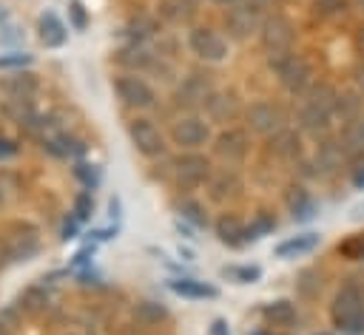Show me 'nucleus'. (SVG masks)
<instances>
[{
  "label": "nucleus",
  "instance_id": "obj_1",
  "mask_svg": "<svg viewBox=\"0 0 364 335\" xmlns=\"http://www.w3.org/2000/svg\"><path fill=\"white\" fill-rule=\"evenodd\" d=\"M330 321L341 332H364V287L347 281L330 304Z\"/></svg>",
  "mask_w": 364,
  "mask_h": 335
},
{
  "label": "nucleus",
  "instance_id": "obj_2",
  "mask_svg": "<svg viewBox=\"0 0 364 335\" xmlns=\"http://www.w3.org/2000/svg\"><path fill=\"white\" fill-rule=\"evenodd\" d=\"M267 65H270V71H276V77H279V82H282V88L287 91V94H304L316 79V74H313V65L304 60V57H299V54H293V51H279V54H270L267 57Z\"/></svg>",
  "mask_w": 364,
  "mask_h": 335
},
{
  "label": "nucleus",
  "instance_id": "obj_3",
  "mask_svg": "<svg viewBox=\"0 0 364 335\" xmlns=\"http://www.w3.org/2000/svg\"><path fill=\"white\" fill-rule=\"evenodd\" d=\"M3 241L9 247L11 261H31L40 253V230L31 221H9L3 230Z\"/></svg>",
  "mask_w": 364,
  "mask_h": 335
},
{
  "label": "nucleus",
  "instance_id": "obj_4",
  "mask_svg": "<svg viewBox=\"0 0 364 335\" xmlns=\"http://www.w3.org/2000/svg\"><path fill=\"white\" fill-rule=\"evenodd\" d=\"M114 91H117L122 105L136 108V111H145V108H151L156 102V91L151 88V82L142 79L139 74H131V71L114 77Z\"/></svg>",
  "mask_w": 364,
  "mask_h": 335
},
{
  "label": "nucleus",
  "instance_id": "obj_5",
  "mask_svg": "<svg viewBox=\"0 0 364 335\" xmlns=\"http://www.w3.org/2000/svg\"><path fill=\"white\" fill-rule=\"evenodd\" d=\"M171 142L179 145L182 150H196L210 142V122L196 114H182L171 125Z\"/></svg>",
  "mask_w": 364,
  "mask_h": 335
},
{
  "label": "nucleus",
  "instance_id": "obj_6",
  "mask_svg": "<svg viewBox=\"0 0 364 335\" xmlns=\"http://www.w3.org/2000/svg\"><path fill=\"white\" fill-rule=\"evenodd\" d=\"M128 139H131L134 150L145 159H156L165 153V133L148 116H134L128 122Z\"/></svg>",
  "mask_w": 364,
  "mask_h": 335
},
{
  "label": "nucleus",
  "instance_id": "obj_7",
  "mask_svg": "<svg viewBox=\"0 0 364 335\" xmlns=\"http://www.w3.org/2000/svg\"><path fill=\"white\" fill-rule=\"evenodd\" d=\"M259 40L264 45L267 54H279V51H293L296 43V26L284 17V14H270L262 20L259 26Z\"/></svg>",
  "mask_w": 364,
  "mask_h": 335
},
{
  "label": "nucleus",
  "instance_id": "obj_8",
  "mask_svg": "<svg viewBox=\"0 0 364 335\" xmlns=\"http://www.w3.org/2000/svg\"><path fill=\"white\" fill-rule=\"evenodd\" d=\"M213 168H210V159L199 150H185L173 159V176L179 182V187H199L210 179Z\"/></svg>",
  "mask_w": 364,
  "mask_h": 335
},
{
  "label": "nucleus",
  "instance_id": "obj_9",
  "mask_svg": "<svg viewBox=\"0 0 364 335\" xmlns=\"http://www.w3.org/2000/svg\"><path fill=\"white\" fill-rule=\"evenodd\" d=\"M188 48L205 62H222L228 57V40L210 26H193L188 31Z\"/></svg>",
  "mask_w": 364,
  "mask_h": 335
},
{
  "label": "nucleus",
  "instance_id": "obj_10",
  "mask_svg": "<svg viewBox=\"0 0 364 335\" xmlns=\"http://www.w3.org/2000/svg\"><path fill=\"white\" fill-rule=\"evenodd\" d=\"M213 153L225 165H236L250 153V131L247 128H225L213 136Z\"/></svg>",
  "mask_w": 364,
  "mask_h": 335
},
{
  "label": "nucleus",
  "instance_id": "obj_11",
  "mask_svg": "<svg viewBox=\"0 0 364 335\" xmlns=\"http://www.w3.org/2000/svg\"><path fill=\"white\" fill-rule=\"evenodd\" d=\"M262 20H259V9L250 6L247 0H239L233 6H228L225 11V28L233 40H247L253 31H259Z\"/></svg>",
  "mask_w": 364,
  "mask_h": 335
},
{
  "label": "nucleus",
  "instance_id": "obj_12",
  "mask_svg": "<svg viewBox=\"0 0 364 335\" xmlns=\"http://www.w3.org/2000/svg\"><path fill=\"white\" fill-rule=\"evenodd\" d=\"M245 122H247V131L250 133H276L282 128V111L267 102V99H256L247 105L245 111Z\"/></svg>",
  "mask_w": 364,
  "mask_h": 335
},
{
  "label": "nucleus",
  "instance_id": "obj_13",
  "mask_svg": "<svg viewBox=\"0 0 364 335\" xmlns=\"http://www.w3.org/2000/svg\"><path fill=\"white\" fill-rule=\"evenodd\" d=\"M210 94H213V82H210V74L193 71L191 77H185V79H182V85H179V91H176V105H185V108H191V105H199V102H205Z\"/></svg>",
  "mask_w": 364,
  "mask_h": 335
},
{
  "label": "nucleus",
  "instance_id": "obj_14",
  "mask_svg": "<svg viewBox=\"0 0 364 335\" xmlns=\"http://www.w3.org/2000/svg\"><path fill=\"white\" fill-rule=\"evenodd\" d=\"M202 105L210 122H233L239 116V99L236 94H228V91H213Z\"/></svg>",
  "mask_w": 364,
  "mask_h": 335
},
{
  "label": "nucleus",
  "instance_id": "obj_15",
  "mask_svg": "<svg viewBox=\"0 0 364 335\" xmlns=\"http://www.w3.org/2000/svg\"><path fill=\"white\" fill-rule=\"evenodd\" d=\"M213 230H216L219 241L228 244V247H242V244H247V224H245L236 213H222V216L213 221Z\"/></svg>",
  "mask_w": 364,
  "mask_h": 335
},
{
  "label": "nucleus",
  "instance_id": "obj_16",
  "mask_svg": "<svg viewBox=\"0 0 364 335\" xmlns=\"http://www.w3.org/2000/svg\"><path fill=\"white\" fill-rule=\"evenodd\" d=\"M270 153H276L282 162L301 159V133L296 128H279L270 139Z\"/></svg>",
  "mask_w": 364,
  "mask_h": 335
},
{
  "label": "nucleus",
  "instance_id": "obj_17",
  "mask_svg": "<svg viewBox=\"0 0 364 335\" xmlns=\"http://www.w3.org/2000/svg\"><path fill=\"white\" fill-rule=\"evenodd\" d=\"M0 91L9 97H20V99H31L40 91V79L31 71H14L9 77L0 79Z\"/></svg>",
  "mask_w": 364,
  "mask_h": 335
},
{
  "label": "nucleus",
  "instance_id": "obj_18",
  "mask_svg": "<svg viewBox=\"0 0 364 335\" xmlns=\"http://www.w3.org/2000/svg\"><path fill=\"white\" fill-rule=\"evenodd\" d=\"M330 111H324V108H318V105H310V102H301L299 105V114H296V119H299V128L304 131V133H313V136H321L327 128H330Z\"/></svg>",
  "mask_w": 364,
  "mask_h": 335
},
{
  "label": "nucleus",
  "instance_id": "obj_19",
  "mask_svg": "<svg viewBox=\"0 0 364 335\" xmlns=\"http://www.w3.org/2000/svg\"><path fill=\"white\" fill-rule=\"evenodd\" d=\"M208 190H210V199H213V202H225V199H230V196H236V193L242 190V179H239L236 170L222 168V170L210 173Z\"/></svg>",
  "mask_w": 364,
  "mask_h": 335
},
{
  "label": "nucleus",
  "instance_id": "obj_20",
  "mask_svg": "<svg viewBox=\"0 0 364 335\" xmlns=\"http://www.w3.org/2000/svg\"><path fill=\"white\" fill-rule=\"evenodd\" d=\"M284 202H287V207L293 210V219H296V221H307V219H313L316 210H318V204H316L313 196L304 190V185H290L287 193H284Z\"/></svg>",
  "mask_w": 364,
  "mask_h": 335
},
{
  "label": "nucleus",
  "instance_id": "obj_21",
  "mask_svg": "<svg viewBox=\"0 0 364 335\" xmlns=\"http://www.w3.org/2000/svg\"><path fill=\"white\" fill-rule=\"evenodd\" d=\"M37 31H40V43H43L46 48H60V45L68 40V28H65V23H63L54 11H46V14L40 17Z\"/></svg>",
  "mask_w": 364,
  "mask_h": 335
},
{
  "label": "nucleus",
  "instance_id": "obj_22",
  "mask_svg": "<svg viewBox=\"0 0 364 335\" xmlns=\"http://www.w3.org/2000/svg\"><path fill=\"white\" fill-rule=\"evenodd\" d=\"M318 241H321V236L313 233V230H307V233L290 236V238H284L282 244H276V256H279V258H296V256L313 253V250L318 247Z\"/></svg>",
  "mask_w": 364,
  "mask_h": 335
},
{
  "label": "nucleus",
  "instance_id": "obj_23",
  "mask_svg": "<svg viewBox=\"0 0 364 335\" xmlns=\"http://www.w3.org/2000/svg\"><path fill=\"white\" fill-rule=\"evenodd\" d=\"M168 287L182 295V298H191V301H205V298H216L219 290L213 284H205V281H196V278H171Z\"/></svg>",
  "mask_w": 364,
  "mask_h": 335
},
{
  "label": "nucleus",
  "instance_id": "obj_24",
  "mask_svg": "<svg viewBox=\"0 0 364 335\" xmlns=\"http://www.w3.org/2000/svg\"><path fill=\"white\" fill-rule=\"evenodd\" d=\"M262 318H264L267 324H273V326H290V324L299 318V309H296V304H293L290 298H276V301L264 304Z\"/></svg>",
  "mask_w": 364,
  "mask_h": 335
},
{
  "label": "nucleus",
  "instance_id": "obj_25",
  "mask_svg": "<svg viewBox=\"0 0 364 335\" xmlns=\"http://www.w3.org/2000/svg\"><path fill=\"white\" fill-rule=\"evenodd\" d=\"M117 62L131 68V74H136V68H151L154 65V54L142 43H128L125 48L117 51Z\"/></svg>",
  "mask_w": 364,
  "mask_h": 335
},
{
  "label": "nucleus",
  "instance_id": "obj_26",
  "mask_svg": "<svg viewBox=\"0 0 364 335\" xmlns=\"http://www.w3.org/2000/svg\"><path fill=\"white\" fill-rule=\"evenodd\" d=\"M134 321L142 326H159L162 321H168V307L162 301H154V298L136 301L134 304Z\"/></svg>",
  "mask_w": 364,
  "mask_h": 335
},
{
  "label": "nucleus",
  "instance_id": "obj_27",
  "mask_svg": "<svg viewBox=\"0 0 364 335\" xmlns=\"http://www.w3.org/2000/svg\"><path fill=\"white\" fill-rule=\"evenodd\" d=\"M364 111V99L358 91H344V94H336V102H333V116H338L341 122H353L358 119Z\"/></svg>",
  "mask_w": 364,
  "mask_h": 335
},
{
  "label": "nucleus",
  "instance_id": "obj_28",
  "mask_svg": "<svg viewBox=\"0 0 364 335\" xmlns=\"http://www.w3.org/2000/svg\"><path fill=\"white\" fill-rule=\"evenodd\" d=\"M347 159V148H344V142L338 139H324L321 145H318V150H316V165L321 168V170H336V168H341V162Z\"/></svg>",
  "mask_w": 364,
  "mask_h": 335
},
{
  "label": "nucleus",
  "instance_id": "obj_29",
  "mask_svg": "<svg viewBox=\"0 0 364 335\" xmlns=\"http://www.w3.org/2000/svg\"><path fill=\"white\" fill-rule=\"evenodd\" d=\"M344 148H347V159L350 162H361L364 159V114L353 122H347L344 128Z\"/></svg>",
  "mask_w": 364,
  "mask_h": 335
},
{
  "label": "nucleus",
  "instance_id": "obj_30",
  "mask_svg": "<svg viewBox=\"0 0 364 335\" xmlns=\"http://www.w3.org/2000/svg\"><path fill=\"white\" fill-rule=\"evenodd\" d=\"M159 31V23H156V17H151V14H136V17H131L128 23H125V28H122V34L128 37V43H145L148 37H154Z\"/></svg>",
  "mask_w": 364,
  "mask_h": 335
},
{
  "label": "nucleus",
  "instance_id": "obj_31",
  "mask_svg": "<svg viewBox=\"0 0 364 335\" xmlns=\"http://www.w3.org/2000/svg\"><path fill=\"white\" fill-rule=\"evenodd\" d=\"M46 307H48V292L40 284L23 290L20 298H17V309L26 312V315H40V312H46Z\"/></svg>",
  "mask_w": 364,
  "mask_h": 335
},
{
  "label": "nucleus",
  "instance_id": "obj_32",
  "mask_svg": "<svg viewBox=\"0 0 364 335\" xmlns=\"http://www.w3.org/2000/svg\"><path fill=\"white\" fill-rule=\"evenodd\" d=\"M3 114L11 119V122H17L20 128L34 116V108H31V99H20V97H11V99H6L3 102Z\"/></svg>",
  "mask_w": 364,
  "mask_h": 335
},
{
  "label": "nucleus",
  "instance_id": "obj_33",
  "mask_svg": "<svg viewBox=\"0 0 364 335\" xmlns=\"http://www.w3.org/2000/svg\"><path fill=\"white\" fill-rule=\"evenodd\" d=\"M179 213H182V219L185 221H191V224H196V227H205L208 224V210H205V204L199 202V199H182L179 202Z\"/></svg>",
  "mask_w": 364,
  "mask_h": 335
},
{
  "label": "nucleus",
  "instance_id": "obj_34",
  "mask_svg": "<svg viewBox=\"0 0 364 335\" xmlns=\"http://www.w3.org/2000/svg\"><path fill=\"white\" fill-rule=\"evenodd\" d=\"M273 227H276V219H273V213H267V210H259V213L253 216V221L247 224V241H253V238H262V236L273 233Z\"/></svg>",
  "mask_w": 364,
  "mask_h": 335
},
{
  "label": "nucleus",
  "instance_id": "obj_35",
  "mask_svg": "<svg viewBox=\"0 0 364 335\" xmlns=\"http://www.w3.org/2000/svg\"><path fill=\"white\" fill-rule=\"evenodd\" d=\"M34 62V54L28 51H9V54H0V71H23Z\"/></svg>",
  "mask_w": 364,
  "mask_h": 335
},
{
  "label": "nucleus",
  "instance_id": "obj_36",
  "mask_svg": "<svg viewBox=\"0 0 364 335\" xmlns=\"http://www.w3.org/2000/svg\"><path fill=\"white\" fill-rule=\"evenodd\" d=\"M222 275L239 281V284H253L262 278V270L259 267H250V264H242V267H222Z\"/></svg>",
  "mask_w": 364,
  "mask_h": 335
},
{
  "label": "nucleus",
  "instance_id": "obj_37",
  "mask_svg": "<svg viewBox=\"0 0 364 335\" xmlns=\"http://www.w3.org/2000/svg\"><path fill=\"white\" fill-rule=\"evenodd\" d=\"M91 213H94V196H91V190L77 193L74 196V216L80 221H85V219H91Z\"/></svg>",
  "mask_w": 364,
  "mask_h": 335
},
{
  "label": "nucleus",
  "instance_id": "obj_38",
  "mask_svg": "<svg viewBox=\"0 0 364 335\" xmlns=\"http://www.w3.org/2000/svg\"><path fill=\"white\" fill-rule=\"evenodd\" d=\"M74 176L91 190V187L100 182V168H97V165H88V162H80V165L74 168Z\"/></svg>",
  "mask_w": 364,
  "mask_h": 335
},
{
  "label": "nucleus",
  "instance_id": "obj_39",
  "mask_svg": "<svg viewBox=\"0 0 364 335\" xmlns=\"http://www.w3.org/2000/svg\"><path fill=\"white\" fill-rule=\"evenodd\" d=\"M338 253H344V256H350V258H364V236L347 238V241L338 247Z\"/></svg>",
  "mask_w": 364,
  "mask_h": 335
},
{
  "label": "nucleus",
  "instance_id": "obj_40",
  "mask_svg": "<svg viewBox=\"0 0 364 335\" xmlns=\"http://www.w3.org/2000/svg\"><path fill=\"white\" fill-rule=\"evenodd\" d=\"M14 326H17L14 309H3L0 312V335H14Z\"/></svg>",
  "mask_w": 364,
  "mask_h": 335
},
{
  "label": "nucleus",
  "instance_id": "obj_41",
  "mask_svg": "<svg viewBox=\"0 0 364 335\" xmlns=\"http://www.w3.org/2000/svg\"><path fill=\"white\" fill-rule=\"evenodd\" d=\"M68 11H71V20H74V26L77 28H85V9H82V3L80 0H71V6H68Z\"/></svg>",
  "mask_w": 364,
  "mask_h": 335
},
{
  "label": "nucleus",
  "instance_id": "obj_42",
  "mask_svg": "<svg viewBox=\"0 0 364 335\" xmlns=\"http://www.w3.org/2000/svg\"><path fill=\"white\" fill-rule=\"evenodd\" d=\"M20 40H23V31L14 28V26L3 28V34H0V45H14V43H20Z\"/></svg>",
  "mask_w": 364,
  "mask_h": 335
},
{
  "label": "nucleus",
  "instance_id": "obj_43",
  "mask_svg": "<svg viewBox=\"0 0 364 335\" xmlns=\"http://www.w3.org/2000/svg\"><path fill=\"white\" fill-rule=\"evenodd\" d=\"M77 230H80V219H77V216L63 221V238H65V241H68V238H74V236H77Z\"/></svg>",
  "mask_w": 364,
  "mask_h": 335
},
{
  "label": "nucleus",
  "instance_id": "obj_44",
  "mask_svg": "<svg viewBox=\"0 0 364 335\" xmlns=\"http://www.w3.org/2000/svg\"><path fill=\"white\" fill-rule=\"evenodd\" d=\"M17 153V145L11 142V139H6V136H0V159H11Z\"/></svg>",
  "mask_w": 364,
  "mask_h": 335
},
{
  "label": "nucleus",
  "instance_id": "obj_45",
  "mask_svg": "<svg viewBox=\"0 0 364 335\" xmlns=\"http://www.w3.org/2000/svg\"><path fill=\"white\" fill-rule=\"evenodd\" d=\"M210 335H230L228 321H225V318H213V321H210Z\"/></svg>",
  "mask_w": 364,
  "mask_h": 335
},
{
  "label": "nucleus",
  "instance_id": "obj_46",
  "mask_svg": "<svg viewBox=\"0 0 364 335\" xmlns=\"http://www.w3.org/2000/svg\"><path fill=\"white\" fill-rule=\"evenodd\" d=\"M9 261H11V256H9V247H6V241H3V236H0V273L9 267Z\"/></svg>",
  "mask_w": 364,
  "mask_h": 335
},
{
  "label": "nucleus",
  "instance_id": "obj_47",
  "mask_svg": "<svg viewBox=\"0 0 364 335\" xmlns=\"http://www.w3.org/2000/svg\"><path fill=\"white\" fill-rule=\"evenodd\" d=\"M91 253H94V247H85V250H80V253H77V256H74V267H77V264H85V261H88V256H91Z\"/></svg>",
  "mask_w": 364,
  "mask_h": 335
},
{
  "label": "nucleus",
  "instance_id": "obj_48",
  "mask_svg": "<svg viewBox=\"0 0 364 335\" xmlns=\"http://www.w3.org/2000/svg\"><path fill=\"white\" fill-rule=\"evenodd\" d=\"M353 185H355V187H364V165H358V168L353 170Z\"/></svg>",
  "mask_w": 364,
  "mask_h": 335
},
{
  "label": "nucleus",
  "instance_id": "obj_49",
  "mask_svg": "<svg viewBox=\"0 0 364 335\" xmlns=\"http://www.w3.org/2000/svg\"><path fill=\"white\" fill-rule=\"evenodd\" d=\"M355 48L364 57V26H358V31H355Z\"/></svg>",
  "mask_w": 364,
  "mask_h": 335
},
{
  "label": "nucleus",
  "instance_id": "obj_50",
  "mask_svg": "<svg viewBox=\"0 0 364 335\" xmlns=\"http://www.w3.org/2000/svg\"><path fill=\"white\" fill-rule=\"evenodd\" d=\"M355 79H358V85L364 88V68H358V71H355Z\"/></svg>",
  "mask_w": 364,
  "mask_h": 335
},
{
  "label": "nucleus",
  "instance_id": "obj_51",
  "mask_svg": "<svg viewBox=\"0 0 364 335\" xmlns=\"http://www.w3.org/2000/svg\"><path fill=\"white\" fill-rule=\"evenodd\" d=\"M3 20H6V9L0 6V23H3Z\"/></svg>",
  "mask_w": 364,
  "mask_h": 335
},
{
  "label": "nucleus",
  "instance_id": "obj_52",
  "mask_svg": "<svg viewBox=\"0 0 364 335\" xmlns=\"http://www.w3.org/2000/svg\"><path fill=\"white\" fill-rule=\"evenodd\" d=\"M250 335H267V332H262V329H259V332H250Z\"/></svg>",
  "mask_w": 364,
  "mask_h": 335
},
{
  "label": "nucleus",
  "instance_id": "obj_53",
  "mask_svg": "<svg viewBox=\"0 0 364 335\" xmlns=\"http://www.w3.org/2000/svg\"><path fill=\"white\" fill-rule=\"evenodd\" d=\"M358 6H361V9H364V0H358Z\"/></svg>",
  "mask_w": 364,
  "mask_h": 335
},
{
  "label": "nucleus",
  "instance_id": "obj_54",
  "mask_svg": "<svg viewBox=\"0 0 364 335\" xmlns=\"http://www.w3.org/2000/svg\"><path fill=\"white\" fill-rule=\"evenodd\" d=\"M276 335H287V332H276Z\"/></svg>",
  "mask_w": 364,
  "mask_h": 335
},
{
  "label": "nucleus",
  "instance_id": "obj_55",
  "mask_svg": "<svg viewBox=\"0 0 364 335\" xmlns=\"http://www.w3.org/2000/svg\"><path fill=\"white\" fill-rule=\"evenodd\" d=\"M0 204H3V193H0Z\"/></svg>",
  "mask_w": 364,
  "mask_h": 335
},
{
  "label": "nucleus",
  "instance_id": "obj_56",
  "mask_svg": "<svg viewBox=\"0 0 364 335\" xmlns=\"http://www.w3.org/2000/svg\"><path fill=\"white\" fill-rule=\"evenodd\" d=\"M321 335H327V332H321Z\"/></svg>",
  "mask_w": 364,
  "mask_h": 335
}]
</instances>
